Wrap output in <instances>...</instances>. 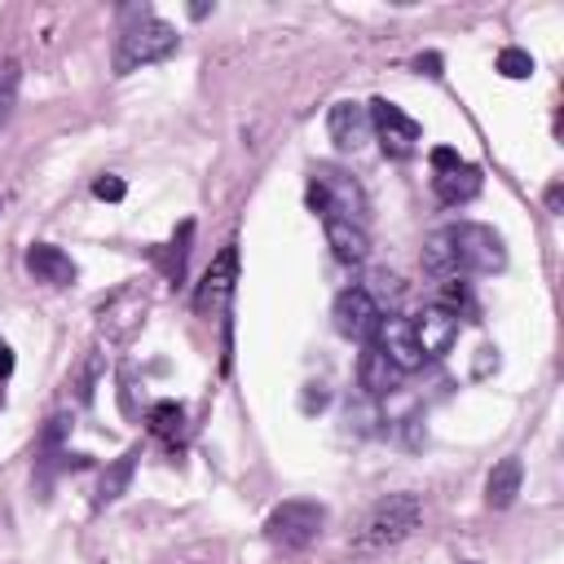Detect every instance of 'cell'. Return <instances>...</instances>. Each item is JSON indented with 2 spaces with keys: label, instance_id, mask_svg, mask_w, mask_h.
<instances>
[{
  "label": "cell",
  "instance_id": "cell-1",
  "mask_svg": "<svg viewBox=\"0 0 564 564\" xmlns=\"http://www.w3.org/2000/svg\"><path fill=\"white\" fill-rule=\"evenodd\" d=\"M419 520H423L419 494H383V498L366 511V520L357 524L352 551H357V555H379V551H388V546H401V542L419 529Z\"/></svg>",
  "mask_w": 564,
  "mask_h": 564
},
{
  "label": "cell",
  "instance_id": "cell-2",
  "mask_svg": "<svg viewBox=\"0 0 564 564\" xmlns=\"http://www.w3.org/2000/svg\"><path fill=\"white\" fill-rule=\"evenodd\" d=\"M181 35L172 22L154 18V13H141L132 18L123 31H119V44H115V75H132L141 66H154V62H167L176 53Z\"/></svg>",
  "mask_w": 564,
  "mask_h": 564
},
{
  "label": "cell",
  "instance_id": "cell-3",
  "mask_svg": "<svg viewBox=\"0 0 564 564\" xmlns=\"http://www.w3.org/2000/svg\"><path fill=\"white\" fill-rule=\"evenodd\" d=\"M445 242H449V256H454V273L467 278V273H498L507 264V247H502V234L489 229V225H476V220H463V225H449L441 229Z\"/></svg>",
  "mask_w": 564,
  "mask_h": 564
},
{
  "label": "cell",
  "instance_id": "cell-4",
  "mask_svg": "<svg viewBox=\"0 0 564 564\" xmlns=\"http://www.w3.org/2000/svg\"><path fill=\"white\" fill-rule=\"evenodd\" d=\"M322 524H326V507L322 502H313V498H286V502H278L269 511L264 538L273 546H282V551H304L322 533Z\"/></svg>",
  "mask_w": 564,
  "mask_h": 564
},
{
  "label": "cell",
  "instance_id": "cell-5",
  "mask_svg": "<svg viewBox=\"0 0 564 564\" xmlns=\"http://www.w3.org/2000/svg\"><path fill=\"white\" fill-rule=\"evenodd\" d=\"M330 322H335V330H339L344 339L370 344L375 330H379V322H383V308L375 304V295H370L366 286H344V291L335 295V304H330Z\"/></svg>",
  "mask_w": 564,
  "mask_h": 564
},
{
  "label": "cell",
  "instance_id": "cell-6",
  "mask_svg": "<svg viewBox=\"0 0 564 564\" xmlns=\"http://www.w3.org/2000/svg\"><path fill=\"white\" fill-rule=\"evenodd\" d=\"M366 115H370V132L379 137V145H383L388 159H410V154H414V145H419V123H414L401 106H392L388 97H375V101L366 106Z\"/></svg>",
  "mask_w": 564,
  "mask_h": 564
},
{
  "label": "cell",
  "instance_id": "cell-7",
  "mask_svg": "<svg viewBox=\"0 0 564 564\" xmlns=\"http://www.w3.org/2000/svg\"><path fill=\"white\" fill-rule=\"evenodd\" d=\"M234 282H238V242L220 247V256L207 264L198 291H194V308H198L203 317H207V313H212V317L225 313L229 300H234Z\"/></svg>",
  "mask_w": 564,
  "mask_h": 564
},
{
  "label": "cell",
  "instance_id": "cell-8",
  "mask_svg": "<svg viewBox=\"0 0 564 564\" xmlns=\"http://www.w3.org/2000/svg\"><path fill=\"white\" fill-rule=\"evenodd\" d=\"M322 194H326V203H330V216H344V220H366V194H361V185L344 172V167H330V163H317L313 167V176H308ZM326 216V220H330Z\"/></svg>",
  "mask_w": 564,
  "mask_h": 564
},
{
  "label": "cell",
  "instance_id": "cell-9",
  "mask_svg": "<svg viewBox=\"0 0 564 564\" xmlns=\"http://www.w3.org/2000/svg\"><path fill=\"white\" fill-rule=\"evenodd\" d=\"M458 326H463L458 313H449L441 304H427L423 313L410 317V335H414V344H419L423 357H445L458 344Z\"/></svg>",
  "mask_w": 564,
  "mask_h": 564
},
{
  "label": "cell",
  "instance_id": "cell-10",
  "mask_svg": "<svg viewBox=\"0 0 564 564\" xmlns=\"http://www.w3.org/2000/svg\"><path fill=\"white\" fill-rule=\"evenodd\" d=\"M370 344H375L401 375H410V370L423 366V352H419V344H414V335H410V317H383Z\"/></svg>",
  "mask_w": 564,
  "mask_h": 564
},
{
  "label": "cell",
  "instance_id": "cell-11",
  "mask_svg": "<svg viewBox=\"0 0 564 564\" xmlns=\"http://www.w3.org/2000/svg\"><path fill=\"white\" fill-rule=\"evenodd\" d=\"M326 132L344 154H357L370 141V115L361 101H335L326 110Z\"/></svg>",
  "mask_w": 564,
  "mask_h": 564
},
{
  "label": "cell",
  "instance_id": "cell-12",
  "mask_svg": "<svg viewBox=\"0 0 564 564\" xmlns=\"http://www.w3.org/2000/svg\"><path fill=\"white\" fill-rule=\"evenodd\" d=\"M26 273L35 282H48V286H70L79 278L75 260L62 247H53V242H31L26 247Z\"/></svg>",
  "mask_w": 564,
  "mask_h": 564
},
{
  "label": "cell",
  "instance_id": "cell-13",
  "mask_svg": "<svg viewBox=\"0 0 564 564\" xmlns=\"http://www.w3.org/2000/svg\"><path fill=\"white\" fill-rule=\"evenodd\" d=\"M322 225H326V242H330V251H335L339 264H361V260L370 256V234H366V225L344 220V216H330V220H322Z\"/></svg>",
  "mask_w": 564,
  "mask_h": 564
},
{
  "label": "cell",
  "instance_id": "cell-14",
  "mask_svg": "<svg viewBox=\"0 0 564 564\" xmlns=\"http://www.w3.org/2000/svg\"><path fill=\"white\" fill-rule=\"evenodd\" d=\"M357 379H361V388H366L370 397H388V392L401 383V370H397L375 344H366V348H361V361H357Z\"/></svg>",
  "mask_w": 564,
  "mask_h": 564
},
{
  "label": "cell",
  "instance_id": "cell-15",
  "mask_svg": "<svg viewBox=\"0 0 564 564\" xmlns=\"http://www.w3.org/2000/svg\"><path fill=\"white\" fill-rule=\"evenodd\" d=\"M520 480H524V463H520L516 454H507V458L489 471V480H485V502H489L494 511H507V507L516 502V494H520Z\"/></svg>",
  "mask_w": 564,
  "mask_h": 564
},
{
  "label": "cell",
  "instance_id": "cell-16",
  "mask_svg": "<svg viewBox=\"0 0 564 564\" xmlns=\"http://www.w3.org/2000/svg\"><path fill=\"white\" fill-rule=\"evenodd\" d=\"M432 194H436L445 207L471 203V198L480 194V167L463 163V167H454V172H445V176H432Z\"/></svg>",
  "mask_w": 564,
  "mask_h": 564
},
{
  "label": "cell",
  "instance_id": "cell-17",
  "mask_svg": "<svg viewBox=\"0 0 564 564\" xmlns=\"http://www.w3.org/2000/svg\"><path fill=\"white\" fill-rule=\"evenodd\" d=\"M137 458H141V449L132 445V449H123L115 463H106V471H101V480H97V507H110L115 498H123L128 494V485H132V471H137Z\"/></svg>",
  "mask_w": 564,
  "mask_h": 564
},
{
  "label": "cell",
  "instance_id": "cell-18",
  "mask_svg": "<svg viewBox=\"0 0 564 564\" xmlns=\"http://www.w3.org/2000/svg\"><path fill=\"white\" fill-rule=\"evenodd\" d=\"M189 238H194V220H181L176 238H172L163 251H150V260L163 269V278H167L172 286H181V282H185V256H189Z\"/></svg>",
  "mask_w": 564,
  "mask_h": 564
},
{
  "label": "cell",
  "instance_id": "cell-19",
  "mask_svg": "<svg viewBox=\"0 0 564 564\" xmlns=\"http://www.w3.org/2000/svg\"><path fill=\"white\" fill-rule=\"evenodd\" d=\"M150 432L163 436V441H181L185 436V405L181 401H154L150 414H145Z\"/></svg>",
  "mask_w": 564,
  "mask_h": 564
},
{
  "label": "cell",
  "instance_id": "cell-20",
  "mask_svg": "<svg viewBox=\"0 0 564 564\" xmlns=\"http://www.w3.org/2000/svg\"><path fill=\"white\" fill-rule=\"evenodd\" d=\"M423 269H427L432 278H458V273H454V256H449L445 234H432V238H427V247H423Z\"/></svg>",
  "mask_w": 564,
  "mask_h": 564
},
{
  "label": "cell",
  "instance_id": "cell-21",
  "mask_svg": "<svg viewBox=\"0 0 564 564\" xmlns=\"http://www.w3.org/2000/svg\"><path fill=\"white\" fill-rule=\"evenodd\" d=\"M97 379H101V357H97V352H88V357L79 361V370H75V401H79V405H93Z\"/></svg>",
  "mask_w": 564,
  "mask_h": 564
},
{
  "label": "cell",
  "instance_id": "cell-22",
  "mask_svg": "<svg viewBox=\"0 0 564 564\" xmlns=\"http://www.w3.org/2000/svg\"><path fill=\"white\" fill-rule=\"evenodd\" d=\"M18 106V62H0V128Z\"/></svg>",
  "mask_w": 564,
  "mask_h": 564
},
{
  "label": "cell",
  "instance_id": "cell-23",
  "mask_svg": "<svg viewBox=\"0 0 564 564\" xmlns=\"http://www.w3.org/2000/svg\"><path fill=\"white\" fill-rule=\"evenodd\" d=\"M498 75H507V79H529V75H533V57H529L524 48H502V53H498Z\"/></svg>",
  "mask_w": 564,
  "mask_h": 564
},
{
  "label": "cell",
  "instance_id": "cell-24",
  "mask_svg": "<svg viewBox=\"0 0 564 564\" xmlns=\"http://www.w3.org/2000/svg\"><path fill=\"white\" fill-rule=\"evenodd\" d=\"M436 304L463 317V308H471V295H467V286H463L458 278H441V300H436Z\"/></svg>",
  "mask_w": 564,
  "mask_h": 564
},
{
  "label": "cell",
  "instance_id": "cell-25",
  "mask_svg": "<svg viewBox=\"0 0 564 564\" xmlns=\"http://www.w3.org/2000/svg\"><path fill=\"white\" fill-rule=\"evenodd\" d=\"M427 163H432V172H436V176H445V172L463 167V159H458V150H454V145H432V150H427Z\"/></svg>",
  "mask_w": 564,
  "mask_h": 564
},
{
  "label": "cell",
  "instance_id": "cell-26",
  "mask_svg": "<svg viewBox=\"0 0 564 564\" xmlns=\"http://www.w3.org/2000/svg\"><path fill=\"white\" fill-rule=\"evenodd\" d=\"M370 282H375V286H366V291L375 295V304H379V308H383V300H397V295H401V282H397L392 273H375Z\"/></svg>",
  "mask_w": 564,
  "mask_h": 564
},
{
  "label": "cell",
  "instance_id": "cell-27",
  "mask_svg": "<svg viewBox=\"0 0 564 564\" xmlns=\"http://www.w3.org/2000/svg\"><path fill=\"white\" fill-rule=\"evenodd\" d=\"M93 194H97L101 203H119V198L128 194V185H123L119 176H97V181H93Z\"/></svg>",
  "mask_w": 564,
  "mask_h": 564
},
{
  "label": "cell",
  "instance_id": "cell-28",
  "mask_svg": "<svg viewBox=\"0 0 564 564\" xmlns=\"http://www.w3.org/2000/svg\"><path fill=\"white\" fill-rule=\"evenodd\" d=\"M300 405H304L308 414H313V410H322V405H326V388H322V383H308V388H304V401H300Z\"/></svg>",
  "mask_w": 564,
  "mask_h": 564
},
{
  "label": "cell",
  "instance_id": "cell-29",
  "mask_svg": "<svg viewBox=\"0 0 564 564\" xmlns=\"http://www.w3.org/2000/svg\"><path fill=\"white\" fill-rule=\"evenodd\" d=\"M414 66H419V75H432V79H436V75H441V53H423Z\"/></svg>",
  "mask_w": 564,
  "mask_h": 564
},
{
  "label": "cell",
  "instance_id": "cell-30",
  "mask_svg": "<svg viewBox=\"0 0 564 564\" xmlns=\"http://www.w3.org/2000/svg\"><path fill=\"white\" fill-rule=\"evenodd\" d=\"M560 207H564V185L551 181V185H546V212H560Z\"/></svg>",
  "mask_w": 564,
  "mask_h": 564
},
{
  "label": "cell",
  "instance_id": "cell-31",
  "mask_svg": "<svg viewBox=\"0 0 564 564\" xmlns=\"http://www.w3.org/2000/svg\"><path fill=\"white\" fill-rule=\"evenodd\" d=\"M4 348H9V344H4V339H0V352H4Z\"/></svg>",
  "mask_w": 564,
  "mask_h": 564
},
{
  "label": "cell",
  "instance_id": "cell-32",
  "mask_svg": "<svg viewBox=\"0 0 564 564\" xmlns=\"http://www.w3.org/2000/svg\"><path fill=\"white\" fill-rule=\"evenodd\" d=\"M463 564H471V560H463Z\"/></svg>",
  "mask_w": 564,
  "mask_h": 564
}]
</instances>
